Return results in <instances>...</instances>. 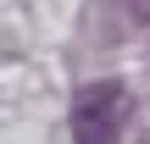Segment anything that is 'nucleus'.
Returning <instances> with one entry per match:
<instances>
[{"mask_svg": "<svg viewBox=\"0 0 150 144\" xmlns=\"http://www.w3.org/2000/svg\"><path fill=\"white\" fill-rule=\"evenodd\" d=\"M128 122V89L122 83H89L72 105V139L78 144H117Z\"/></svg>", "mask_w": 150, "mask_h": 144, "instance_id": "1", "label": "nucleus"}, {"mask_svg": "<svg viewBox=\"0 0 150 144\" xmlns=\"http://www.w3.org/2000/svg\"><path fill=\"white\" fill-rule=\"evenodd\" d=\"M128 6H134V17H139V22H150V0H128Z\"/></svg>", "mask_w": 150, "mask_h": 144, "instance_id": "2", "label": "nucleus"}]
</instances>
